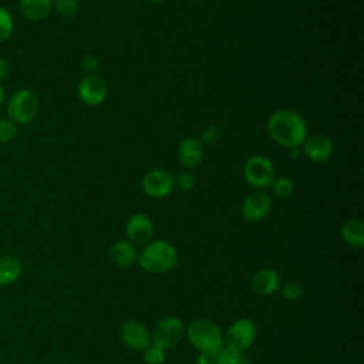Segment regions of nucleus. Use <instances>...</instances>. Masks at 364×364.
Instances as JSON below:
<instances>
[{"instance_id":"nucleus-1","label":"nucleus","mask_w":364,"mask_h":364,"mask_svg":"<svg viewBox=\"0 0 364 364\" xmlns=\"http://www.w3.org/2000/svg\"><path fill=\"white\" fill-rule=\"evenodd\" d=\"M270 138L283 148H300L307 136V124L304 118L289 108L276 109L266 124Z\"/></svg>"},{"instance_id":"nucleus-2","label":"nucleus","mask_w":364,"mask_h":364,"mask_svg":"<svg viewBox=\"0 0 364 364\" xmlns=\"http://www.w3.org/2000/svg\"><path fill=\"white\" fill-rule=\"evenodd\" d=\"M136 262L149 273H165L175 267L178 252L175 246L166 240H151L138 253Z\"/></svg>"},{"instance_id":"nucleus-3","label":"nucleus","mask_w":364,"mask_h":364,"mask_svg":"<svg viewBox=\"0 0 364 364\" xmlns=\"http://www.w3.org/2000/svg\"><path fill=\"white\" fill-rule=\"evenodd\" d=\"M186 336L199 353L215 355L223 347V333L220 327L208 318H198L191 323L186 328Z\"/></svg>"},{"instance_id":"nucleus-4","label":"nucleus","mask_w":364,"mask_h":364,"mask_svg":"<svg viewBox=\"0 0 364 364\" xmlns=\"http://www.w3.org/2000/svg\"><path fill=\"white\" fill-rule=\"evenodd\" d=\"M40 101L37 95L27 88L17 90L11 94L6 104L7 118L16 125L30 124L38 114Z\"/></svg>"},{"instance_id":"nucleus-5","label":"nucleus","mask_w":364,"mask_h":364,"mask_svg":"<svg viewBox=\"0 0 364 364\" xmlns=\"http://www.w3.org/2000/svg\"><path fill=\"white\" fill-rule=\"evenodd\" d=\"M243 178L249 186L257 191L270 188L276 178L273 162L263 155H252L243 165Z\"/></svg>"},{"instance_id":"nucleus-6","label":"nucleus","mask_w":364,"mask_h":364,"mask_svg":"<svg viewBox=\"0 0 364 364\" xmlns=\"http://www.w3.org/2000/svg\"><path fill=\"white\" fill-rule=\"evenodd\" d=\"M256 338V326L249 318L236 320L223 336V346L243 353L246 351Z\"/></svg>"},{"instance_id":"nucleus-7","label":"nucleus","mask_w":364,"mask_h":364,"mask_svg":"<svg viewBox=\"0 0 364 364\" xmlns=\"http://www.w3.org/2000/svg\"><path fill=\"white\" fill-rule=\"evenodd\" d=\"M142 189L149 198H165L175 189V176L168 169L154 168L144 175Z\"/></svg>"},{"instance_id":"nucleus-8","label":"nucleus","mask_w":364,"mask_h":364,"mask_svg":"<svg viewBox=\"0 0 364 364\" xmlns=\"http://www.w3.org/2000/svg\"><path fill=\"white\" fill-rule=\"evenodd\" d=\"M186 328L178 317H165L162 318L154 328L152 341L159 344L161 347L173 348L176 347L185 337Z\"/></svg>"},{"instance_id":"nucleus-9","label":"nucleus","mask_w":364,"mask_h":364,"mask_svg":"<svg viewBox=\"0 0 364 364\" xmlns=\"http://www.w3.org/2000/svg\"><path fill=\"white\" fill-rule=\"evenodd\" d=\"M272 209V199L264 191H252L242 202V216L246 222L256 223L267 216Z\"/></svg>"},{"instance_id":"nucleus-10","label":"nucleus","mask_w":364,"mask_h":364,"mask_svg":"<svg viewBox=\"0 0 364 364\" xmlns=\"http://www.w3.org/2000/svg\"><path fill=\"white\" fill-rule=\"evenodd\" d=\"M77 95L87 107H97L107 98V84L97 74L85 75L77 85Z\"/></svg>"},{"instance_id":"nucleus-11","label":"nucleus","mask_w":364,"mask_h":364,"mask_svg":"<svg viewBox=\"0 0 364 364\" xmlns=\"http://www.w3.org/2000/svg\"><path fill=\"white\" fill-rule=\"evenodd\" d=\"M300 149L301 155L309 158L311 162L321 164L331 158L334 152V144L324 134H311L306 136Z\"/></svg>"},{"instance_id":"nucleus-12","label":"nucleus","mask_w":364,"mask_h":364,"mask_svg":"<svg viewBox=\"0 0 364 364\" xmlns=\"http://www.w3.org/2000/svg\"><path fill=\"white\" fill-rule=\"evenodd\" d=\"M125 233L134 245H146L154 236V223L145 213H134L125 223Z\"/></svg>"},{"instance_id":"nucleus-13","label":"nucleus","mask_w":364,"mask_h":364,"mask_svg":"<svg viewBox=\"0 0 364 364\" xmlns=\"http://www.w3.org/2000/svg\"><path fill=\"white\" fill-rule=\"evenodd\" d=\"M176 156L182 166L196 168L205 158V145L199 138L188 136L178 144Z\"/></svg>"},{"instance_id":"nucleus-14","label":"nucleus","mask_w":364,"mask_h":364,"mask_svg":"<svg viewBox=\"0 0 364 364\" xmlns=\"http://www.w3.org/2000/svg\"><path fill=\"white\" fill-rule=\"evenodd\" d=\"M121 340L131 350L142 351L149 346L151 334L144 324L135 320H129L121 326Z\"/></svg>"},{"instance_id":"nucleus-15","label":"nucleus","mask_w":364,"mask_h":364,"mask_svg":"<svg viewBox=\"0 0 364 364\" xmlns=\"http://www.w3.org/2000/svg\"><path fill=\"white\" fill-rule=\"evenodd\" d=\"M18 11L28 21H41L53 11V0H18Z\"/></svg>"},{"instance_id":"nucleus-16","label":"nucleus","mask_w":364,"mask_h":364,"mask_svg":"<svg viewBox=\"0 0 364 364\" xmlns=\"http://www.w3.org/2000/svg\"><path fill=\"white\" fill-rule=\"evenodd\" d=\"M23 273L21 262L11 255H0V287L14 284Z\"/></svg>"},{"instance_id":"nucleus-17","label":"nucleus","mask_w":364,"mask_h":364,"mask_svg":"<svg viewBox=\"0 0 364 364\" xmlns=\"http://www.w3.org/2000/svg\"><path fill=\"white\" fill-rule=\"evenodd\" d=\"M138 257L136 247L129 240H118L109 247V259L114 264L125 267L132 264Z\"/></svg>"},{"instance_id":"nucleus-18","label":"nucleus","mask_w":364,"mask_h":364,"mask_svg":"<svg viewBox=\"0 0 364 364\" xmlns=\"http://www.w3.org/2000/svg\"><path fill=\"white\" fill-rule=\"evenodd\" d=\"M279 274L273 269H263L252 279V289L259 296H269L279 289Z\"/></svg>"},{"instance_id":"nucleus-19","label":"nucleus","mask_w":364,"mask_h":364,"mask_svg":"<svg viewBox=\"0 0 364 364\" xmlns=\"http://www.w3.org/2000/svg\"><path fill=\"white\" fill-rule=\"evenodd\" d=\"M341 236L344 242L353 247L364 245V223L360 219H347L341 226Z\"/></svg>"},{"instance_id":"nucleus-20","label":"nucleus","mask_w":364,"mask_h":364,"mask_svg":"<svg viewBox=\"0 0 364 364\" xmlns=\"http://www.w3.org/2000/svg\"><path fill=\"white\" fill-rule=\"evenodd\" d=\"M273 195L279 199H287L289 196H291L293 191H294V183L290 178L287 176H277L273 179L272 185H270Z\"/></svg>"},{"instance_id":"nucleus-21","label":"nucleus","mask_w":364,"mask_h":364,"mask_svg":"<svg viewBox=\"0 0 364 364\" xmlns=\"http://www.w3.org/2000/svg\"><path fill=\"white\" fill-rule=\"evenodd\" d=\"M53 10L64 18L74 17L80 10L78 0H53Z\"/></svg>"},{"instance_id":"nucleus-22","label":"nucleus","mask_w":364,"mask_h":364,"mask_svg":"<svg viewBox=\"0 0 364 364\" xmlns=\"http://www.w3.org/2000/svg\"><path fill=\"white\" fill-rule=\"evenodd\" d=\"M13 28H14V20L11 13L6 7L0 6V44L10 38Z\"/></svg>"},{"instance_id":"nucleus-23","label":"nucleus","mask_w":364,"mask_h":364,"mask_svg":"<svg viewBox=\"0 0 364 364\" xmlns=\"http://www.w3.org/2000/svg\"><path fill=\"white\" fill-rule=\"evenodd\" d=\"M142 351H144V361L146 364H162L165 361V357H166L165 348L154 341H151L149 346Z\"/></svg>"},{"instance_id":"nucleus-24","label":"nucleus","mask_w":364,"mask_h":364,"mask_svg":"<svg viewBox=\"0 0 364 364\" xmlns=\"http://www.w3.org/2000/svg\"><path fill=\"white\" fill-rule=\"evenodd\" d=\"M242 357H243V353H237V351L223 346L215 354V364H239Z\"/></svg>"},{"instance_id":"nucleus-25","label":"nucleus","mask_w":364,"mask_h":364,"mask_svg":"<svg viewBox=\"0 0 364 364\" xmlns=\"http://www.w3.org/2000/svg\"><path fill=\"white\" fill-rule=\"evenodd\" d=\"M17 135V125L9 118H0V144L11 142Z\"/></svg>"},{"instance_id":"nucleus-26","label":"nucleus","mask_w":364,"mask_h":364,"mask_svg":"<svg viewBox=\"0 0 364 364\" xmlns=\"http://www.w3.org/2000/svg\"><path fill=\"white\" fill-rule=\"evenodd\" d=\"M195 186V176L189 171H182L175 176V188L182 192H189Z\"/></svg>"},{"instance_id":"nucleus-27","label":"nucleus","mask_w":364,"mask_h":364,"mask_svg":"<svg viewBox=\"0 0 364 364\" xmlns=\"http://www.w3.org/2000/svg\"><path fill=\"white\" fill-rule=\"evenodd\" d=\"M303 296V287L299 284V283H294V282H289L284 284V287L282 289V297L284 300H289V301H296V300H300Z\"/></svg>"},{"instance_id":"nucleus-28","label":"nucleus","mask_w":364,"mask_h":364,"mask_svg":"<svg viewBox=\"0 0 364 364\" xmlns=\"http://www.w3.org/2000/svg\"><path fill=\"white\" fill-rule=\"evenodd\" d=\"M203 145H213L220 139V129L216 125H208L202 131V136L199 138Z\"/></svg>"},{"instance_id":"nucleus-29","label":"nucleus","mask_w":364,"mask_h":364,"mask_svg":"<svg viewBox=\"0 0 364 364\" xmlns=\"http://www.w3.org/2000/svg\"><path fill=\"white\" fill-rule=\"evenodd\" d=\"M98 67H100V60H98L95 55L87 54V55L82 57V60H81V68H82V71H84L87 75L95 74L97 70H98Z\"/></svg>"},{"instance_id":"nucleus-30","label":"nucleus","mask_w":364,"mask_h":364,"mask_svg":"<svg viewBox=\"0 0 364 364\" xmlns=\"http://www.w3.org/2000/svg\"><path fill=\"white\" fill-rule=\"evenodd\" d=\"M10 71H11V67H10L9 60H6L4 57H0V82H1L3 80L9 78Z\"/></svg>"},{"instance_id":"nucleus-31","label":"nucleus","mask_w":364,"mask_h":364,"mask_svg":"<svg viewBox=\"0 0 364 364\" xmlns=\"http://www.w3.org/2000/svg\"><path fill=\"white\" fill-rule=\"evenodd\" d=\"M196 364H215V355L208 353H199L196 358Z\"/></svg>"},{"instance_id":"nucleus-32","label":"nucleus","mask_w":364,"mask_h":364,"mask_svg":"<svg viewBox=\"0 0 364 364\" xmlns=\"http://www.w3.org/2000/svg\"><path fill=\"white\" fill-rule=\"evenodd\" d=\"M4 101H6V91H4V87H3V84L0 82V108L3 107Z\"/></svg>"},{"instance_id":"nucleus-33","label":"nucleus","mask_w":364,"mask_h":364,"mask_svg":"<svg viewBox=\"0 0 364 364\" xmlns=\"http://www.w3.org/2000/svg\"><path fill=\"white\" fill-rule=\"evenodd\" d=\"M290 156L291 158H300L301 156V149L300 148H291L290 149Z\"/></svg>"},{"instance_id":"nucleus-34","label":"nucleus","mask_w":364,"mask_h":364,"mask_svg":"<svg viewBox=\"0 0 364 364\" xmlns=\"http://www.w3.org/2000/svg\"><path fill=\"white\" fill-rule=\"evenodd\" d=\"M148 3H151V4H156V3H159L161 0H146Z\"/></svg>"}]
</instances>
